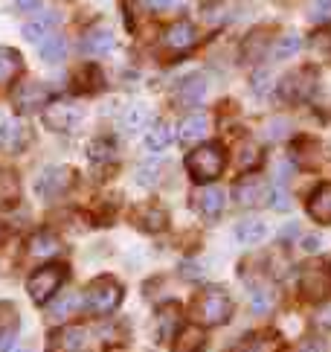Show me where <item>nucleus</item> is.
Listing matches in <instances>:
<instances>
[{
	"label": "nucleus",
	"mask_w": 331,
	"mask_h": 352,
	"mask_svg": "<svg viewBox=\"0 0 331 352\" xmlns=\"http://www.w3.org/2000/svg\"><path fill=\"white\" fill-rule=\"evenodd\" d=\"M49 102H53V87L44 82H27L12 91V108L18 114H35V111H44Z\"/></svg>",
	"instance_id": "obj_5"
},
{
	"label": "nucleus",
	"mask_w": 331,
	"mask_h": 352,
	"mask_svg": "<svg viewBox=\"0 0 331 352\" xmlns=\"http://www.w3.org/2000/svg\"><path fill=\"white\" fill-rule=\"evenodd\" d=\"M227 207V195L218 190V186H203L201 192H195V210L201 212L203 219H221V212Z\"/></svg>",
	"instance_id": "obj_13"
},
{
	"label": "nucleus",
	"mask_w": 331,
	"mask_h": 352,
	"mask_svg": "<svg viewBox=\"0 0 331 352\" xmlns=\"http://www.w3.org/2000/svg\"><path fill=\"white\" fill-rule=\"evenodd\" d=\"M76 184V169L70 166H49L41 172V178L35 184V192L47 198V201H56L61 195H67Z\"/></svg>",
	"instance_id": "obj_8"
},
{
	"label": "nucleus",
	"mask_w": 331,
	"mask_h": 352,
	"mask_svg": "<svg viewBox=\"0 0 331 352\" xmlns=\"http://www.w3.org/2000/svg\"><path fill=\"white\" fill-rule=\"evenodd\" d=\"M172 143V129H169V122L166 120H157L155 125H151V131L146 134V146H148V152H163L166 146Z\"/></svg>",
	"instance_id": "obj_28"
},
{
	"label": "nucleus",
	"mask_w": 331,
	"mask_h": 352,
	"mask_svg": "<svg viewBox=\"0 0 331 352\" xmlns=\"http://www.w3.org/2000/svg\"><path fill=\"white\" fill-rule=\"evenodd\" d=\"M102 87H105V76H102L99 65H82L79 70H76V76H73V91L76 94L93 96V94L102 91Z\"/></svg>",
	"instance_id": "obj_17"
},
{
	"label": "nucleus",
	"mask_w": 331,
	"mask_h": 352,
	"mask_svg": "<svg viewBox=\"0 0 331 352\" xmlns=\"http://www.w3.org/2000/svg\"><path fill=\"white\" fill-rule=\"evenodd\" d=\"M233 195L241 207H259V204H267L271 186H267V181H262L259 175H247V178H241L233 186Z\"/></svg>",
	"instance_id": "obj_11"
},
{
	"label": "nucleus",
	"mask_w": 331,
	"mask_h": 352,
	"mask_svg": "<svg viewBox=\"0 0 331 352\" xmlns=\"http://www.w3.org/2000/svg\"><path fill=\"white\" fill-rule=\"evenodd\" d=\"M38 6H41V0H18V9L21 12H35Z\"/></svg>",
	"instance_id": "obj_40"
},
{
	"label": "nucleus",
	"mask_w": 331,
	"mask_h": 352,
	"mask_svg": "<svg viewBox=\"0 0 331 352\" xmlns=\"http://www.w3.org/2000/svg\"><path fill=\"white\" fill-rule=\"evenodd\" d=\"M67 53V44L61 35H49V38L41 41V58L47 61V65H56V61H61Z\"/></svg>",
	"instance_id": "obj_30"
},
{
	"label": "nucleus",
	"mask_w": 331,
	"mask_h": 352,
	"mask_svg": "<svg viewBox=\"0 0 331 352\" xmlns=\"http://www.w3.org/2000/svg\"><path fill=\"white\" fill-rule=\"evenodd\" d=\"M27 143H30V131L21 120H3L0 122V146L3 148H9V152H21Z\"/></svg>",
	"instance_id": "obj_19"
},
{
	"label": "nucleus",
	"mask_w": 331,
	"mask_h": 352,
	"mask_svg": "<svg viewBox=\"0 0 331 352\" xmlns=\"http://www.w3.org/2000/svg\"><path fill=\"white\" fill-rule=\"evenodd\" d=\"M317 91V70L314 67H297L290 70L288 76L282 79V85H279V94H282L285 102H305V99H311Z\"/></svg>",
	"instance_id": "obj_6"
},
{
	"label": "nucleus",
	"mask_w": 331,
	"mask_h": 352,
	"mask_svg": "<svg viewBox=\"0 0 331 352\" xmlns=\"http://www.w3.org/2000/svg\"><path fill=\"white\" fill-rule=\"evenodd\" d=\"M44 122L56 134H73L82 122V108L67 102V99H56V102H49L44 108Z\"/></svg>",
	"instance_id": "obj_7"
},
{
	"label": "nucleus",
	"mask_w": 331,
	"mask_h": 352,
	"mask_svg": "<svg viewBox=\"0 0 331 352\" xmlns=\"http://www.w3.org/2000/svg\"><path fill=\"white\" fill-rule=\"evenodd\" d=\"M6 352H30V349H27V346H21V344H12Z\"/></svg>",
	"instance_id": "obj_42"
},
{
	"label": "nucleus",
	"mask_w": 331,
	"mask_h": 352,
	"mask_svg": "<svg viewBox=\"0 0 331 352\" xmlns=\"http://www.w3.org/2000/svg\"><path fill=\"white\" fill-rule=\"evenodd\" d=\"M76 309H82V297H79V294H65V297H61L58 303L53 306V318H70Z\"/></svg>",
	"instance_id": "obj_35"
},
{
	"label": "nucleus",
	"mask_w": 331,
	"mask_h": 352,
	"mask_svg": "<svg viewBox=\"0 0 331 352\" xmlns=\"http://www.w3.org/2000/svg\"><path fill=\"white\" fill-rule=\"evenodd\" d=\"M331 18V0H314L311 3V21L326 23Z\"/></svg>",
	"instance_id": "obj_38"
},
{
	"label": "nucleus",
	"mask_w": 331,
	"mask_h": 352,
	"mask_svg": "<svg viewBox=\"0 0 331 352\" xmlns=\"http://www.w3.org/2000/svg\"><path fill=\"white\" fill-rule=\"evenodd\" d=\"M146 120H148V114H146L143 105H131V108H125V114H122L125 131H139L146 125Z\"/></svg>",
	"instance_id": "obj_34"
},
{
	"label": "nucleus",
	"mask_w": 331,
	"mask_h": 352,
	"mask_svg": "<svg viewBox=\"0 0 331 352\" xmlns=\"http://www.w3.org/2000/svg\"><path fill=\"white\" fill-rule=\"evenodd\" d=\"M177 102L186 105V108H195L203 96H207V79L201 76V73H192V76H186L181 85H177Z\"/></svg>",
	"instance_id": "obj_20"
},
{
	"label": "nucleus",
	"mask_w": 331,
	"mask_h": 352,
	"mask_svg": "<svg viewBox=\"0 0 331 352\" xmlns=\"http://www.w3.org/2000/svg\"><path fill=\"white\" fill-rule=\"evenodd\" d=\"M143 6L148 12H174V9H183L186 0H143Z\"/></svg>",
	"instance_id": "obj_37"
},
{
	"label": "nucleus",
	"mask_w": 331,
	"mask_h": 352,
	"mask_svg": "<svg viewBox=\"0 0 331 352\" xmlns=\"http://www.w3.org/2000/svg\"><path fill=\"white\" fill-rule=\"evenodd\" d=\"M84 338H87V332L82 326H61V329L49 335L47 352H82Z\"/></svg>",
	"instance_id": "obj_12"
},
{
	"label": "nucleus",
	"mask_w": 331,
	"mask_h": 352,
	"mask_svg": "<svg viewBox=\"0 0 331 352\" xmlns=\"http://www.w3.org/2000/svg\"><path fill=\"white\" fill-rule=\"evenodd\" d=\"M207 349V335L198 323H189V326H181L172 338V352H203Z\"/></svg>",
	"instance_id": "obj_16"
},
{
	"label": "nucleus",
	"mask_w": 331,
	"mask_h": 352,
	"mask_svg": "<svg viewBox=\"0 0 331 352\" xmlns=\"http://www.w3.org/2000/svg\"><path fill=\"white\" fill-rule=\"evenodd\" d=\"M87 157H91L93 163H111L113 157H117V146H113V140L96 137V140L87 143Z\"/></svg>",
	"instance_id": "obj_29"
},
{
	"label": "nucleus",
	"mask_w": 331,
	"mask_h": 352,
	"mask_svg": "<svg viewBox=\"0 0 331 352\" xmlns=\"http://www.w3.org/2000/svg\"><path fill=\"white\" fill-rule=\"evenodd\" d=\"M23 73V56L18 50L0 44V85H12Z\"/></svg>",
	"instance_id": "obj_23"
},
{
	"label": "nucleus",
	"mask_w": 331,
	"mask_h": 352,
	"mask_svg": "<svg viewBox=\"0 0 331 352\" xmlns=\"http://www.w3.org/2000/svg\"><path fill=\"white\" fill-rule=\"evenodd\" d=\"M192 314L195 323L201 326H221L233 318V297L218 285H209L195 294L192 300Z\"/></svg>",
	"instance_id": "obj_3"
},
{
	"label": "nucleus",
	"mask_w": 331,
	"mask_h": 352,
	"mask_svg": "<svg viewBox=\"0 0 331 352\" xmlns=\"http://www.w3.org/2000/svg\"><path fill=\"white\" fill-rule=\"evenodd\" d=\"M267 236V224L262 219H241L236 224V239L241 245H259Z\"/></svg>",
	"instance_id": "obj_27"
},
{
	"label": "nucleus",
	"mask_w": 331,
	"mask_h": 352,
	"mask_svg": "<svg viewBox=\"0 0 331 352\" xmlns=\"http://www.w3.org/2000/svg\"><path fill=\"white\" fill-rule=\"evenodd\" d=\"M198 41V30H195V23H189V21H174L169 30L163 32V50H166V56H172V58H181L186 56L189 50L195 47Z\"/></svg>",
	"instance_id": "obj_9"
},
{
	"label": "nucleus",
	"mask_w": 331,
	"mask_h": 352,
	"mask_svg": "<svg viewBox=\"0 0 331 352\" xmlns=\"http://www.w3.org/2000/svg\"><path fill=\"white\" fill-rule=\"evenodd\" d=\"M65 280H67L65 265H44L27 280V294H30V300L35 306H47L49 300L58 294V288Z\"/></svg>",
	"instance_id": "obj_4"
},
{
	"label": "nucleus",
	"mask_w": 331,
	"mask_h": 352,
	"mask_svg": "<svg viewBox=\"0 0 331 352\" xmlns=\"http://www.w3.org/2000/svg\"><path fill=\"white\" fill-rule=\"evenodd\" d=\"M160 175H163V163L160 160H146L143 166L137 169V184L139 186H151V184L160 181Z\"/></svg>",
	"instance_id": "obj_32"
},
{
	"label": "nucleus",
	"mask_w": 331,
	"mask_h": 352,
	"mask_svg": "<svg viewBox=\"0 0 331 352\" xmlns=\"http://www.w3.org/2000/svg\"><path fill=\"white\" fill-rule=\"evenodd\" d=\"M122 294H125L122 283L113 280L111 274H102V276H96V280L87 283L84 294H82V306H84V311L105 318V314H111V311L119 309Z\"/></svg>",
	"instance_id": "obj_1"
},
{
	"label": "nucleus",
	"mask_w": 331,
	"mask_h": 352,
	"mask_svg": "<svg viewBox=\"0 0 331 352\" xmlns=\"http://www.w3.org/2000/svg\"><path fill=\"white\" fill-rule=\"evenodd\" d=\"M61 250V239L53 233V230H38L32 239H30V254L35 259H53Z\"/></svg>",
	"instance_id": "obj_24"
},
{
	"label": "nucleus",
	"mask_w": 331,
	"mask_h": 352,
	"mask_svg": "<svg viewBox=\"0 0 331 352\" xmlns=\"http://www.w3.org/2000/svg\"><path fill=\"white\" fill-rule=\"evenodd\" d=\"M209 131V117L203 114V111H192V114H186L177 125V140L192 146L198 140H203V134Z\"/></svg>",
	"instance_id": "obj_15"
},
{
	"label": "nucleus",
	"mask_w": 331,
	"mask_h": 352,
	"mask_svg": "<svg viewBox=\"0 0 331 352\" xmlns=\"http://www.w3.org/2000/svg\"><path fill=\"white\" fill-rule=\"evenodd\" d=\"M58 23V15H53V12H44L41 18H35L30 23H23V38H30V41H38L41 44L44 38H49L53 35V27Z\"/></svg>",
	"instance_id": "obj_25"
},
{
	"label": "nucleus",
	"mask_w": 331,
	"mask_h": 352,
	"mask_svg": "<svg viewBox=\"0 0 331 352\" xmlns=\"http://www.w3.org/2000/svg\"><path fill=\"white\" fill-rule=\"evenodd\" d=\"M18 309L12 303H0V352H6L15 344V332H18Z\"/></svg>",
	"instance_id": "obj_22"
},
{
	"label": "nucleus",
	"mask_w": 331,
	"mask_h": 352,
	"mask_svg": "<svg viewBox=\"0 0 331 352\" xmlns=\"http://www.w3.org/2000/svg\"><path fill=\"white\" fill-rule=\"evenodd\" d=\"M262 146L259 143H244V146H241L238 148V166L241 169H244V172H253V169H259L262 166Z\"/></svg>",
	"instance_id": "obj_31"
},
{
	"label": "nucleus",
	"mask_w": 331,
	"mask_h": 352,
	"mask_svg": "<svg viewBox=\"0 0 331 352\" xmlns=\"http://www.w3.org/2000/svg\"><path fill=\"white\" fill-rule=\"evenodd\" d=\"M294 236H297V224H290V228L282 230V239H294Z\"/></svg>",
	"instance_id": "obj_41"
},
{
	"label": "nucleus",
	"mask_w": 331,
	"mask_h": 352,
	"mask_svg": "<svg viewBox=\"0 0 331 352\" xmlns=\"http://www.w3.org/2000/svg\"><path fill=\"white\" fill-rule=\"evenodd\" d=\"M177 323H181V309L174 303H166L157 311V338L160 341H172L177 332Z\"/></svg>",
	"instance_id": "obj_26"
},
{
	"label": "nucleus",
	"mask_w": 331,
	"mask_h": 352,
	"mask_svg": "<svg viewBox=\"0 0 331 352\" xmlns=\"http://www.w3.org/2000/svg\"><path fill=\"white\" fill-rule=\"evenodd\" d=\"M227 166V152L221 143H201L186 155V172L195 184H212Z\"/></svg>",
	"instance_id": "obj_2"
},
{
	"label": "nucleus",
	"mask_w": 331,
	"mask_h": 352,
	"mask_svg": "<svg viewBox=\"0 0 331 352\" xmlns=\"http://www.w3.org/2000/svg\"><path fill=\"white\" fill-rule=\"evenodd\" d=\"M267 204H271L273 210H279V212H285V210H290V198H288V192L282 190V186H271Z\"/></svg>",
	"instance_id": "obj_36"
},
{
	"label": "nucleus",
	"mask_w": 331,
	"mask_h": 352,
	"mask_svg": "<svg viewBox=\"0 0 331 352\" xmlns=\"http://www.w3.org/2000/svg\"><path fill=\"white\" fill-rule=\"evenodd\" d=\"M113 44H117L113 41V32L105 27V23H96V27L84 30V35H82V50L91 56L108 53V50H113Z\"/></svg>",
	"instance_id": "obj_18"
},
{
	"label": "nucleus",
	"mask_w": 331,
	"mask_h": 352,
	"mask_svg": "<svg viewBox=\"0 0 331 352\" xmlns=\"http://www.w3.org/2000/svg\"><path fill=\"white\" fill-rule=\"evenodd\" d=\"M131 221L143 233H160L169 228V212H166V207H160L157 201H143V204H137L131 210Z\"/></svg>",
	"instance_id": "obj_10"
},
{
	"label": "nucleus",
	"mask_w": 331,
	"mask_h": 352,
	"mask_svg": "<svg viewBox=\"0 0 331 352\" xmlns=\"http://www.w3.org/2000/svg\"><path fill=\"white\" fill-rule=\"evenodd\" d=\"M302 245H305V250H311L314 254V250H320V236H305Z\"/></svg>",
	"instance_id": "obj_39"
},
{
	"label": "nucleus",
	"mask_w": 331,
	"mask_h": 352,
	"mask_svg": "<svg viewBox=\"0 0 331 352\" xmlns=\"http://www.w3.org/2000/svg\"><path fill=\"white\" fill-rule=\"evenodd\" d=\"M299 47H302V38H299L297 32L282 35V38H279V44H276V58H279V61H285V58H290V56H297V53H299Z\"/></svg>",
	"instance_id": "obj_33"
},
{
	"label": "nucleus",
	"mask_w": 331,
	"mask_h": 352,
	"mask_svg": "<svg viewBox=\"0 0 331 352\" xmlns=\"http://www.w3.org/2000/svg\"><path fill=\"white\" fill-rule=\"evenodd\" d=\"M308 216L317 224H331V184H320L308 198Z\"/></svg>",
	"instance_id": "obj_21"
},
{
	"label": "nucleus",
	"mask_w": 331,
	"mask_h": 352,
	"mask_svg": "<svg viewBox=\"0 0 331 352\" xmlns=\"http://www.w3.org/2000/svg\"><path fill=\"white\" fill-rule=\"evenodd\" d=\"M302 294L308 300H326L331 294V276L323 268H305L302 271V280H299Z\"/></svg>",
	"instance_id": "obj_14"
}]
</instances>
